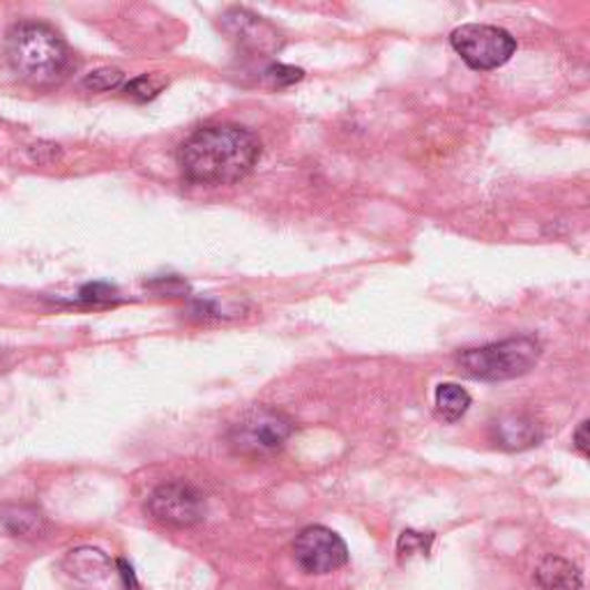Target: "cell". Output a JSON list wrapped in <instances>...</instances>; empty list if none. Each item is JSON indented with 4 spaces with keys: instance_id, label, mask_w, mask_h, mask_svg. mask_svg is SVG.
<instances>
[{
    "instance_id": "5bb4252c",
    "label": "cell",
    "mask_w": 590,
    "mask_h": 590,
    "mask_svg": "<svg viewBox=\"0 0 590 590\" xmlns=\"http://www.w3.org/2000/svg\"><path fill=\"white\" fill-rule=\"evenodd\" d=\"M123 79L125 74L118 68H100L91 74H85L81 85L88 93H109V91H115V88L123 83Z\"/></svg>"
},
{
    "instance_id": "277c9868",
    "label": "cell",
    "mask_w": 590,
    "mask_h": 590,
    "mask_svg": "<svg viewBox=\"0 0 590 590\" xmlns=\"http://www.w3.org/2000/svg\"><path fill=\"white\" fill-rule=\"evenodd\" d=\"M293 434V420L286 413L271 406H254L245 410L228 429L231 448L250 459L277 455Z\"/></svg>"
},
{
    "instance_id": "52a82bcc",
    "label": "cell",
    "mask_w": 590,
    "mask_h": 590,
    "mask_svg": "<svg viewBox=\"0 0 590 590\" xmlns=\"http://www.w3.org/2000/svg\"><path fill=\"white\" fill-rule=\"evenodd\" d=\"M295 563L307 574H330L346 566V542L326 526H307L293 542Z\"/></svg>"
},
{
    "instance_id": "7c38bea8",
    "label": "cell",
    "mask_w": 590,
    "mask_h": 590,
    "mask_svg": "<svg viewBox=\"0 0 590 590\" xmlns=\"http://www.w3.org/2000/svg\"><path fill=\"white\" fill-rule=\"evenodd\" d=\"M434 404L436 416L442 423L452 425L466 416V410L470 408V395L461 386H457V383H440L434 395Z\"/></svg>"
},
{
    "instance_id": "7a4b0ae2",
    "label": "cell",
    "mask_w": 590,
    "mask_h": 590,
    "mask_svg": "<svg viewBox=\"0 0 590 590\" xmlns=\"http://www.w3.org/2000/svg\"><path fill=\"white\" fill-rule=\"evenodd\" d=\"M8 61L14 74L35 88L61 83L72 68L70 49L51 26L23 21L8 35Z\"/></svg>"
},
{
    "instance_id": "9a60e30c",
    "label": "cell",
    "mask_w": 590,
    "mask_h": 590,
    "mask_svg": "<svg viewBox=\"0 0 590 590\" xmlns=\"http://www.w3.org/2000/svg\"><path fill=\"white\" fill-rule=\"evenodd\" d=\"M431 540L434 536L429 533H416V530H404L401 538H399V545H397V551L401 558H410L416 553H427L429 547H431Z\"/></svg>"
},
{
    "instance_id": "ac0fdd59",
    "label": "cell",
    "mask_w": 590,
    "mask_h": 590,
    "mask_svg": "<svg viewBox=\"0 0 590 590\" xmlns=\"http://www.w3.org/2000/svg\"><path fill=\"white\" fill-rule=\"evenodd\" d=\"M268 77L277 83V85H288V83H295L303 79V70L298 68H288V65H273L268 70Z\"/></svg>"
},
{
    "instance_id": "2e32d148",
    "label": "cell",
    "mask_w": 590,
    "mask_h": 590,
    "mask_svg": "<svg viewBox=\"0 0 590 590\" xmlns=\"http://www.w3.org/2000/svg\"><path fill=\"white\" fill-rule=\"evenodd\" d=\"M79 301L85 305H106L111 301H115V288L109 284H88L81 288L79 293Z\"/></svg>"
},
{
    "instance_id": "5b68a950",
    "label": "cell",
    "mask_w": 590,
    "mask_h": 590,
    "mask_svg": "<svg viewBox=\"0 0 590 590\" xmlns=\"http://www.w3.org/2000/svg\"><path fill=\"white\" fill-rule=\"evenodd\" d=\"M461 61L474 70H496L506 65L517 51V40L498 26L468 23L450 35Z\"/></svg>"
},
{
    "instance_id": "3957f363",
    "label": "cell",
    "mask_w": 590,
    "mask_h": 590,
    "mask_svg": "<svg viewBox=\"0 0 590 590\" xmlns=\"http://www.w3.org/2000/svg\"><path fill=\"white\" fill-rule=\"evenodd\" d=\"M542 356V344L536 337H512L480 348H468L457 365L468 378L476 380H510L528 374Z\"/></svg>"
},
{
    "instance_id": "6da1fadb",
    "label": "cell",
    "mask_w": 590,
    "mask_h": 590,
    "mask_svg": "<svg viewBox=\"0 0 590 590\" xmlns=\"http://www.w3.org/2000/svg\"><path fill=\"white\" fill-rule=\"evenodd\" d=\"M261 155V141L241 125H208L183 141L179 164L194 185H233L243 181Z\"/></svg>"
},
{
    "instance_id": "8fae6325",
    "label": "cell",
    "mask_w": 590,
    "mask_h": 590,
    "mask_svg": "<svg viewBox=\"0 0 590 590\" xmlns=\"http://www.w3.org/2000/svg\"><path fill=\"white\" fill-rule=\"evenodd\" d=\"M536 581L542 590H581L583 577L577 566L560 556H547L536 570Z\"/></svg>"
},
{
    "instance_id": "e0dca14e",
    "label": "cell",
    "mask_w": 590,
    "mask_h": 590,
    "mask_svg": "<svg viewBox=\"0 0 590 590\" xmlns=\"http://www.w3.org/2000/svg\"><path fill=\"white\" fill-rule=\"evenodd\" d=\"M160 88L162 83H155L153 77H139L125 85V93L145 102V100H153L160 93Z\"/></svg>"
},
{
    "instance_id": "ba28073f",
    "label": "cell",
    "mask_w": 590,
    "mask_h": 590,
    "mask_svg": "<svg viewBox=\"0 0 590 590\" xmlns=\"http://www.w3.org/2000/svg\"><path fill=\"white\" fill-rule=\"evenodd\" d=\"M224 31L238 42L243 49L268 55L282 49V35L273 23L265 21L263 17H256L247 10H228L222 17Z\"/></svg>"
},
{
    "instance_id": "4fadbf2b",
    "label": "cell",
    "mask_w": 590,
    "mask_h": 590,
    "mask_svg": "<svg viewBox=\"0 0 590 590\" xmlns=\"http://www.w3.org/2000/svg\"><path fill=\"white\" fill-rule=\"evenodd\" d=\"M68 566H70L74 577H79L83 581H98V579H104L106 572L111 570V560L98 549L83 547V549H77L70 553Z\"/></svg>"
},
{
    "instance_id": "9c48e42d",
    "label": "cell",
    "mask_w": 590,
    "mask_h": 590,
    "mask_svg": "<svg viewBox=\"0 0 590 590\" xmlns=\"http://www.w3.org/2000/svg\"><path fill=\"white\" fill-rule=\"evenodd\" d=\"M542 436V425L536 418L526 416V413H508V416H500L491 425V440L498 448L510 452L540 446Z\"/></svg>"
},
{
    "instance_id": "d6986e66",
    "label": "cell",
    "mask_w": 590,
    "mask_h": 590,
    "mask_svg": "<svg viewBox=\"0 0 590 590\" xmlns=\"http://www.w3.org/2000/svg\"><path fill=\"white\" fill-rule=\"evenodd\" d=\"M588 427H590V423L588 420H583V423H579V427H577V431H574V448L583 455V457H588Z\"/></svg>"
},
{
    "instance_id": "30bf717a",
    "label": "cell",
    "mask_w": 590,
    "mask_h": 590,
    "mask_svg": "<svg viewBox=\"0 0 590 590\" xmlns=\"http://www.w3.org/2000/svg\"><path fill=\"white\" fill-rule=\"evenodd\" d=\"M0 523L8 528V533L21 540H38L47 533V517L35 506H3L0 508Z\"/></svg>"
},
{
    "instance_id": "8992f818",
    "label": "cell",
    "mask_w": 590,
    "mask_h": 590,
    "mask_svg": "<svg viewBox=\"0 0 590 590\" xmlns=\"http://www.w3.org/2000/svg\"><path fill=\"white\" fill-rule=\"evenodd\" d=\"M145 510L164 526L190 528L203 521L205 498L196 487L187 482H166L148 496Z\"/></svg>"
}]
</instances>
